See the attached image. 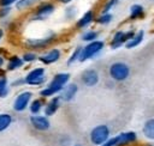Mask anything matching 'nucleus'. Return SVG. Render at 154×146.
<instances>
[{
	"label": "nucleus",
	"mask_w": 154,
	"mask_h": 146,
	"mask_svg": "<svg viewBox=\"0 0 154 146\" xmlns=\"http://www.w3.org/2000/svg\"><path fill=\"white\" fill-rule=\"evenodd\" d=\"M103 47H105V42L100 41V39H95V41L88 42V44L82 48L79 57H78V61L79 62H84L87 60H90V59L95 57L97 54L101 53Z\"/></svg>",
	"instance_id": "1"
},
{
	"label": "nucleus",
	"mask_w": 154,
	"mask_h": 146,
	"mask_svg": "<svg viewBox=\"0 0 154 146\" xmlns=\"http://www.w3.org/2000/svg\"><path fill=\"white\" fill-rule=\"evenodd\" d=\"M100 146H117V142H116V139L114 138H108L102 145Z\"/></svg>",
	"instance_id": "32"
},
{
	"label": "nucleus",
	"mask_w": 154,
	"mask_h": 146,
	"mask_svg": "<svg viewBox=\"0 0 154 146\" xmlns=\"http://www.w3.org/2000/svg\"><path fill=\"white\" fill-rule=\"evenodd\" d=\"M111 135V132H109V128L106 126V124H99L96 127H94L90 132V141L96 145V146H100L102 145Z\"/></svg>",
	"instance_id": "3"
},
{
	"label": "nucleus",
	"mask_w": 154,
	"mask_h": 146,
	"mask_svg": "<svg viewBox=\"0 0 154 146\" xmlns=\"http://www.w3.org/2000/svg\"><path fill=\"white\" fill-rule=\"evenodd\" d=\"M38 0H17L14 4V7L17 11H25L30 7H32Z\"/></svg>",
	"instance_id": "21"
},
{
	"label": "nucleus",
	"mask_w": 154,
	"mask_h": 146,
	"mask_svg": "<svg viewBox=\"0 0 154 146\" xmlns=\"http://www.w3.org/2000/svg\"><path fill=\"white\" fill-rule=\"evenodd\" d=\"M134 35H135V31L134 30H129V31H122V30H119V31H117L113 35V37H112V39L109 42V47L112 49H118L119 47L124 45Z\"/></svg>",
	"instance_id": "8"
},
{
	"label": "nucleus",
	"mask_w": 154,
	"mask_h": 146,
	"mask_svg": "<svg viewBox=\"0 0 154 146\" xmlns=\"http://www.w3.org/2000/svg\"><path fill=\"white\" fill-rule=\"evenodd\" d=\"M42 107H43V102L41 99H34L31 102V104H30V112L32 115H36V114H38L41 111Z\"/></svg>",
	"instance_id": "26"
},
{
	"label": "nucleus",
	"mask_w": 154,
	"mask_h": 146,
	"mask_svg": "<svg viewBox=\"0 0 154 146\" xmlns=\"http://www.w3.org/2000/svg\"><path fill=\"white\" fill-rule=\"evenodd\" d=\"M61 56V51L58 49V48H53L51 50H48L46 54L41 55L38 57V60L43 63V65H51V63H54L57 62Z\"/></svg>",
	"instance_id": "14"
},
{
	"label": "nucleus",
	"mask_w": 154,
	"mask_h": 146,
	"mask_svg": "<svg viewBox=\"0 0 154 146\" xmlns=\"http://www.w3.org/2000/svg\"><path fill=\"white\" fill-rule=\"evenodd\" d=\"M118 1L119 0H107L106 2H105V5H103V7H102V11H101V13H107V12H111L112 11V8L118 4Z\"/></svg>",
	"instance_id": "28"
},
{
	"label": "nucleus",
	"mask_w": 154,
	"mask_h": 146,
	"mask_svg": "<svg viewBox=\"0 0 154 146\" xmlns=\"http://www.w3.org/2000/svg\"><path fill=\"white\" fill-rule=\"evenodd\" d=\"M114 139H116L117 146H126V145L135 142L137 140V135L135 132L130 130V132H124V133L118 134L117 136H114Z\"/></svg>",
	"instance_id": "13"
},
{
	"label": "nucleus",
	"mask_w": 154,
	"mask_h": 146,
	"mask_svg": "<svg viewBox=\"0 0 154 146\" xmlns=\"http://www.w3.org/2000/svg\"><path fill=\"white\" fill-rule=\"evenodd\" d=\"M142 133L147 139L154 140V118H149L146 121L142 128Z\"/></svg>",
	"instance_id": "19"
},
{
	"label": "nucleus",
	"mask_w": 154,
	"mask_h": 146,
	"mask_svg": "<svg viewBox=\"0 0 154 146\" xmlns=\"http://www.w3.org/2000/svg\"><path fill=\"white\" fill-rule=\"evenodd\" d=\"M4 63H5V59H4V56H2V55H0V68H2Z\"/></svg>",
	"instance_id": "35"
},
{
	"label": "nucleus",
	"mask_w": 154,
	"mask_h": 146,
	"mask_svg": "<svg viewBox=\"0 0 154 146\" xmlns=\"http://www.w3.org/2000/svg\"><path fill=\"white\" fill-rule=\"evenodd\" d=\"M60 97H53V99L47 103V105L45 107V114L46 116H52L57 112V110L59 109L60 107Z\"/></svg>",
	"instance_id": "17"
},
{
	"label": "nucleus",
	"mask_w": 154,
	"mask_h": 146,
	"mask_svg": "<svg viewBox=\"0 0 154 146\" xmlns=\"http://www.w3.org/2000/svg\"><path fill=\"white\" fill-rule=\"evenodd\" d=\"M81 81L85 86H95L99 83V73L93 68H88L82 73Z\"/></svg>",
	"instance_id": "11"
},
{
	"label": "nucleus",
	"mask_w": 154,
	"mask_h": 146,
	"mask_svg": "<svg viewBox=\"0 0 154 146\" xmlns=\"http://www.w3.org/2000/svg\"><path fill=\"white\" fill-rule=\"evenodd\" d=\"M31 97H32V93L30 91H23V92H20L16 97V99L13 101V105L12 107H13L14 111H19V112L20 111H24L28 108Z\"/></svg>",
	"instance_id": "9"
},
{
	"label": "nucleus",
	"mask_w": 154,
	"mask_h": 146,
	"mask_svg": "<svg viewBox=\"0 0 154 146\" xmlns=\"http://www.w3.org/2000/svg\"><path fill=\"white\" fill-rule=\"evenodd\" d=\"M108 74L109 77L116 80V81H124L129 78L130 75V67L128 63L122 62V61H117L113 62L109 68H108Z\"/></svg>",
	"instance_id": "2"
},
{
	"label": "nucleus",
	"mask_w": 154,
	"mask_h": 146,
	"mask_svg": "<svg viewBox=\"0 0 154 146\" xmlns=\"http://www.w3.org/2000/svg\"><path fill=\"white\" fill-rule=\"evenodd\" d=\"M58 2H60V4H70L71 1H73V0H57Z\"/></svg>",
	"instance_id": "36"
},
{
	"label": "nucleus",
	"mask_w": 154,
	"mask_h": 146,
	"mask_svg": "<svg viewBox=\"0 0 154 146\" xmlns=\"http://www.w3.org/2000/svg\"><path fill=\"white\" fill-rule=\"evenodd\" d=\"M11 12V6H6V7H0V18L4 19L6 18Z\"/></svg>",
	"instance_id": "31"
},
{
	"label": "nucleus",
	"mask_w": 154,
	"mask_h": 146,
	"mask_svg": "<svg viewBox=\"0 0 154 146\" xmlns=\"http://www.w3.org/2000/svg\"><path fill=\"white\" fill-rule=\"evenodd\" d=\"M24 84H25V80H24V78L17 79V80H14V81L12 83V85H13V86H22V85H24Z\"/></svg>",
	"instance_id": "34"
},
{
	"label": "nucleus",
	"mask_w": 154,
	"mask_h": 146,
	"mask_svg": "<svg viewBox=\"0 0 154 146\" xmlns=\"http://www.w3.org/2000/svg\"><path fill=\"white\" fill-rule=\"evenodd\" d=\"M10 92L8 81L6 77H0V98H5Z\"/></svg>",
	"instance_id": "23"
},
{
	"label": "nucleus",
	"mask_w": 154,
	"mask_h": 146,
	"mask_svg": "<svg viewBox=\"0 0 154 146\" xmlns=\"http://www.w3.org/2000/svg\"><path fill=\"white\" fill-rule=\"evenodd\" d=\"M12 116L10 114H0V133L10 127L12 123Z\"/></svg>",
	"instance_id": "22"
},
{
	"label": "nucleus",
	"mask_w": 154,
	"mask_h": 146,
	"mask_svg": "<svg viewBox=\"0 0 154 146\" xmlns=\"http://www.w3.org/2000/svg\"><path fill=\"white\" fill-rule=\"evenodd\" d=\"M147 146H153V145H147Z\"/></svg>",
	"instance_id": "39"
},
{
	"label": "nucleus",
	"mask_w": 154,
	"mask_h": 146,
	"mask_svg": "<svg viewBox=\"0 0 154 146\" xmlns=\"http://www.w3.org/2000/svg\"><path fill=\"white\" fill-rule=\"evenodd\" d=\"M2 36H4V30H2V29H0V41H1Z\"/></svg>",
	"instance_id": "37"
},
{
	"label": "nucleus",
	"mask_w": 154,
	"mask_h": 146,
	"mask_svg": "<svg viewBox=\"0 0 154 146\" xmlns=\"http://www.w3.org/2000/svg\"><path fill=\"white\" fill-rule=\"evenodd\" d=\"M94 20H95V13H94V11L89 10L76 22V28L77 29H84V28L89 26Z\"/></svg>",
	"instance_id": "15"
},
{
	"label": "nucleus",
	"mask_w": 154,
	"mask_h": 146,
	"mask_svg": "<svg viewBox=\"0 0 154 146\" xmlns=\"http://www.w3.org/2000/svg\"><path fill=\"white\" fill-rule=\"evenodd\" d=\"M55 10V6L53 2L49 1H42L37 5L35 8V12L32 14V20H45L47 19L51 14H53Z\"/></svg>",
	"instance_id": "4"
},
{
	"label": "nucleus",
	"mask_w": 154,
	"mask_h": 146,
	"mask_svg": "<svg viewBox=\"0 0 154 146\" xmlns=\"http://www.w3.org/2000/svg\"><path fill=\"white\" fill-rule=\"evenodd\" d=\"M23 65H24V61L22 60V57L17 56V55H13L8 59L6 68H7V71H16V69L20 68Z\"/></svg>",
	"instance_id": "20"
},
{
	"label": "nucleus",
	"mask_w": 154,
	"mask_h": 146,
	"mask_svg": "<svg viewBox=\"0 0 154 146\" xmlns=\"http://www.w3.org/2000/svg\"><path fill=\"white\" fill-rule=\"evenodd\" d=\"M36 59H37V55H36L34 51H26V53H24L23 56H22V60H23L24 62H28V63L34 62Z\"/></svg>",
	"instance_id": "29"
},
{
	"label": "nucleus",
	"mask_w": 154,
	"mask_h": 146,
	"mask_svg": "<svg viewBox=\"0 0 154 146\" xmlns=\"http://www.w3.org/2000/svg\"><path fill=\"white\" fill-rule=\"evenodd\" d=\"M65 16H66L67 19H72L76 16V7H73V6L67 7L66 11H65Z\"/></svg>",
	"instance_id": "30"
},
{
	"label": "nucleus",
	"mask_w": 154,
	"mask_h": 146,
	"mask_svg": "<svg viewBox=\"0 0 154 146\" xmlns=\"http://www.w3.org/2000/svg\"><path fill=\"white\" fill-rule=\"evenodd\" d=\"M130 19L131 20H136V19H140V18H143L144 17V7L140 4H134L131 7H130Z\"/></svg>",
	"instance_id": "18"
},
{
	"label": "nucleus",
	"mask_w": 154,
	"mask_h": 146,
	"mask_svg": "<svg viewBox=\"0 0 154 146\" xmlns=\"http://www.w3.org/2000/svg\"><path fill=\"white\" fill-rule=\"evenodd\" d=\"M75 146H82V145H78V144H77V145H75Z\"/></svg>",
	"instance_id": "38"
},
{
	"label": "nucleus",
	"mask_w": 154,
	"mask_h": 146,
	"mask_svg": "<svg viewBox=\"0 0 154 146\" xmlns=\"http://www.w3.org/2000/svg\"><path fill=\"white\" fill-rule=\"evenodd\" d=\"M30 123L35 129H37L40 132L47 130L51 126L48 118L46 116H40V115H31L30 116Z\"/></svg>",
	"instance_id": "12"
},
{
	"label": "nucleus",
	"mask_w": 154,
	"mask_h": 146,
	"mask_svg": "<svg viewBox=\"0 0 154 146\" xmlns=\"http://www.w3.org/2000/svg\"><path fill=\"white\" fill-rule=\"evenodd\" d=\"M143 38H144V31H143V30H140V31L135 32V35H134L124 45H125L128 49H132V48L140 45V44L142 43Z\"/></svg>",
	"instance_id": "16"
},
{
	"label": "nucleus",
	"mask_w": 154,
	"mask_h": 146,
	"mask_svg": "<svg viewBox=\"0 0 154 146\" xmlns=\"http://www.w3.org/2000/svg\"><path fill=\"white\" fill-rule=\"evenodd\" d=\"M77 92H78V86H77V84H75V83L66 84V85L61 89L59 97H60V99L64 101V102H71V101L76 97Z\"/></svg>",
	"instance_id": "10"
},
{
	"label": "nucleus",
	"mask_w": 154,
	"mask_h": 146,
	"mask_svg": "<svg viewBox=\"0 0 154 146\" xmlns=\"http://www.w3.org/2000/svg\"><path fill=\"white\" fill-rule=\"evenodd\" d=\"M112 19H113V16H112L111 12L101 13L97 18H95V20H96L100 25H107V24H109V23L112 22Z\"/></svg>",
	"instance_id": "24"
},
{
	"label": "nucleus",
	"mask_w": 154,
	"mask_h": 146,
	"mask_svg": "<svg viewBox=\"0 0 154 146\" xmlns=\"http://www.w3.org/2000/svg\"><path fill=\"white\" fill-rule=\"evenodd\" d=\"M55 38H57V35L54 32H51L46 37H41V38H28L25 41V45L28 48H31V49H43V48L48 47L53 41H55Z\"/></svg>",
	"instance_id": "6"
},
{
	"label": "nucleus",
	"mask_w": 154,
	"mask_h": 146,
	"mask_svg": "<svg viewBox=\"0 0 154 146\" xmlns=\"http://www.w3.org/2000/svg\"><path fill=\"white\" fill-rule=\"evenodd\" d=\"M81 50H82V47H77L73 51H72V54L70 55V57L67 59V66H71L72 63H75L76 61H78V57H79V54H81Z\"/></svg>",
	"instance_id": "27"
},
{
	"label": "nucleus",
	"mask_w": 154,
	"mask_h": 146,
	"mask_svg": "<svg viewBox=\"0 0 154 146\" xmlns=\"http://www.w3.org/2000/svg\"><path fill=\"white\" fill-rule=\"evenodd\" d=\"M97 37H99V32L97 31H95V30H88V31H85L83 35H82V41H84V42H91V41H95V39H97Z\"/></svg>",
	"instance_id": "25"
},
{
	"label": "nucleus",
	"mask_w": 154,
	"mask_h": 146,
	"mask_svg": "<svg viewBox=\"0 0 154 146\" xmlns=\"http://www.w3.org/2000/svg\"><path fill=\"white\" fill-rule=\"evenodd\" d=\"M17 0H0V7H6V6H12L16 4Z\"/></svg>",
	"instance_id": "33"
},
{
	"label": "nucleus",
	"mask_w": 154,
	"mask_h": 146,
	"mask_svg": "<svg viewBox=\"0 0 154 146\" xmlns=\"http://www.w3.org/2000/svg\"><path fill=\"white\" fill-rule=\"evenodd\" d=\"M25 84L28 85H32V86H37L41 85L46 81V71L43 67H36L34 69H31L24 78Z\"/></svg>",
	"instance_id": "5"
},
{
	"label": "nucleus",
	"mask_w": 154,
	"mask_h": 146,
	"mask_svg": "<svg viewBox=\"0 0 154 146\" xmlns=\"http://www.w3.org/2000/svg\"><path fill=\"white\" fill-rule=\"evenodd\" d=\"M69 80H70V74L69 73H58L53 77V79L49 81L47 87L49 89V91L53 95H55V93L61 91V89L69 83Z\"/></svg>",
	"instance_id": "7"
}]
</instances>
